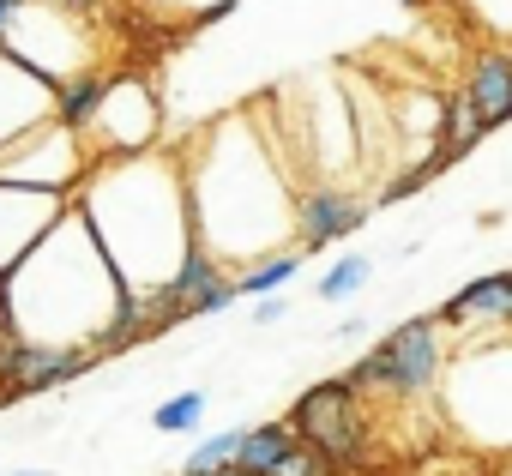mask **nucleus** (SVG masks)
Listing matches in <instances>:
<instances>
[{
    "instance_id": "1",
    "label": "nucleus",
    "mask_w": 512,
    "mask_h": 476,
    "mask_svg": "<svg viewBox=\"0 0 512 476\" xmlns=\"http://www.w3.org/2000/svg\"><path fill=\"white\" fill-rule=\"evenodd\" d=\"M121 278L85 211H61L43 242L0 278V326L19 344H49V350H103L109 356V326L121 308Z\"/></svg>"
},
{
    "instance_id": "2",
    "label": "nucleus",
    "mask_w": 512,
    "mask_h": 476,
    "mask_svg": "<svg viewBox=\"0 0 512 476\" xmlns=\"http://www.w3.org/2000/svg\"><path fill=\"white\" fill-rule=\"evenodd\" d=\"M97 248L109 254L121 290L151 296L169 284V272L181 266L193 242V211H187V175L169 157L151 151H127L109 157L97 175H85V199H79Z\"/></svg>"
},
{
    "instance_id": "3",
    "label": "nucleus",
    "mask_w": 512,
    "mask_h": 476,
    "mask_svg": "<svg viewBox=\"0 0 512 476\" xmlns=\"http://www.w3.org/2000/svg\"><path fill=\"white\" fill-rule=\"evenodd\" d=\"M440 386H446V416L458 422L464 440L512 452V344L464 350L458 362H446Z\"/></svg>"
},
{
    "instance_id": "4",
    "label": "nucleus",
    "mask_w": 512,
    "mask_h": 476,
    "mask_svg": "<svg viewBox=\"0 0 512 476\" xmlns=\"http://www.w3.org/2000/svg\"><path fill=\"white\" fill-rule=\"evenodd\" d=\"M440 374H446V326L416 314L404 320L380 350H368L344 380L356 392H392V398H428L440 392Z\"/></svg>"
},
{
    "instance_id": "5",
    "label": "nucleus",
    "mask_w": 512,
    "mask_h": 476,
    "mask_svg": "<svg viewBox=\"0 0 512 476\" xmlns=\"http://www.w3.org/2000/svg\"><path fill=\"white\" fill-rule=\"evenodd\" d=\"M290 428L332 464V470H356L368 458V422H362V392L350 380H320L296 398Z\"/></svg>"
},
{
    "instance_id": "6",
    "label": "nucleus",
    "mask_w": 512,
    "mask_h": 476,
    "mask_svg": "<svg viewBox=\"0 0 512 476\" xmlns=\"http://www.w3.org/2000/svg\"><path fill=\"white\" fill-rule=\"evenodd\" d=\"M79 133H91L109 157L145 151L151 133H157V97L145 91V79H103V97H97V109Z\"/></svg>"
},
{
    "instance_id": "7",
    "label": "nucleus",
    "mask_w": 512,
    "mask_h": 476,
    "mask_svg": "<svg viewBox=\"0 0 512 476\" xmlns=\"http://www.w3.org/2000/svg\"><path fill=\"white\" fill-rule=\"evenodd\" d=\"M97 362H103V350H49V344H19L0 332V386H7V398L67 386V380L91 374Z\"/></svg>"
},
{
    "instance_id": "8",
    "label": "nucleus",
    "mask_w": 512,
    "mask_h": 476,
    "mask_svg": "<svg viewBox=\"0 0 512 476\" xmlns=\"http://www.w3.org/2000/svg\"><path fill=\"white\" fill-rule=\"evenodd\" d=\"M67 211V193L55 187H25V181H0V278H7L37 242L43 229Z\"/></svg>"
},
{
    "instance_id": "9",
    "label": "nucleus",
    "mask_w": 512,
    "mask_h": 476,
    "mask_svg": "<svg viewBox=\"0 0 512 476\" xmlns=\"http://www.w3.org/2000/svg\"><path fill=\"white\" fill-rule=\"evenodd\" d=\"M43 115H55V85L37 79L31 67H19L13 55H0V145L37 127Z\"/></svg>"
},
{
    "instance_id": "10",
    "label": "nucleus",
    "mask_w": 512,
    "mask_h": 476,
    "mask_svg": "<svg viewBox=\"0 0 512 476\" xmlns=\"http://www.w3.org/2000/svg\"><path fill=\"white\" fill-rule=\"evenodd\" d=\"M362 217H368V211H362L350 193L314 187V193L296 199V242H302V248H326V242H338V235L362 229Z\"/></svg>"
},
{
    "instance_id": "11",
    "label": "nucleus",
    "mask_w": 512,
    "mask_h": 476,
    "mask_svg": "<svg viewBox=\"0 0 512 476\" xmlns=\"http://www.w3.org/2000/svg\"><path fill=\"white\" fill-rule=\"evenodd\" d=\"M440 326H512V272H488V278L464 284L446 302Z\"/></svg>"
},
{
    "instance_id": "12",
    "label": "nucleus",
    "mask_w": 512,
    "mask_h": 476,
    "mask_svg": "<svg viewBox=\"0 0 512 476\" xmlns=\"http://www.w3.org/2000/svg\"><path fill=\"white\" fill-rule=\"evenodd\" d=\"M464 97L476 103V115H482L488 127L512 121V61H506V55H476L470 91H464Z\"/></svg>"
},
{
    "instance_id": "13",
    "label": "nucleus",
    "mask_w": 512,
    "mask_h": 476,
    "mask_svg": "<svg viewBox=\"0 0 512 476\" xmlns=\"http://www.w3.org/2000/svg\"><path fill=\"white\" fill-rule=\"evenodd\" d=\"M302 434L290 428V422H260V428H241V446H235V464L247 470V476H272V464L296 446Z\"/></svg>"
},
{
    "instance_id": "14",
    "label": "nucleus",
    "mask_w": 512,
    "mask_h": 476,
    "mask_svg": "<svg viewBox=\"0 0 512 476\" xmlns=\"http://www.w3.org/2000/svg\"><path fill=\"white\" fill-rule=\"evenodd\" d=\"M97 97H103V79H97V73H73V79H61V85H55V121L79 133V127L91 121Z\"/></svg>"
},
{
    "instance_id": "15",
    "label": "nucleus",
    "mask_w": 512,
    "mask_h": 476,
    "mask_svg": "<svg viewBox=\"0 0 512 476\" xmlns=\"http://www.w3.org/2000/svg\"><path fill=\"white\" fill-rule=\"evenodd\" d=\"M296 272H302V254H272V260H253V266L235 278V296H266V290H284Z\"/></svg>"
},
{
    "instance_id": "16",
    "label": "nucleus",
    "mask_w": 512,
    "mask_h": 476,
    "mask_svg": "<svg viewBox=\"0 0 512 476\" xmlns=\"http://www.w3.org/2000/svg\"><path fill=\"white\" fill-rule=\"evenodd\" d=\"M440 121H446V151H452V157H464V151L488 133V121L476 115V103H470V97H452V103L440 109Z\"/></svg>"
},
{
    "instance_id": "17",
    "label": "nucleus",
    "mask_w": 512,
    "mask_h": 476,
    "mask_svg": "<svg viewBox=\"0 0 512 476\" xmlns=\"http://www.w3.org/2000/svg\"><path fill=\"white\" fill-rule=\"evenodd\" d=\"M151 422H157V434H193V428L205 422V392H175V398H163V404L151 410Z\"/></svg>"
},
{
    "instance_id": "18",
    "label": "nucleus",
    "mask_w": 512,
    "mask_h": 476,
    "mask_svg": "<svg viewBox=\"0 0 512 476\" xmlns=\"http://www.w3.org/2000/svg\"><path fill=\"white\" fill-rule=\"evenodd\" d=\"M368 278H374V260H368V254H344V260L320 278V302H344V296H356Z\"/></svg>"
},
{
    "instance_id": "19",
    "label": "nucleus",
    "mask_w": 512,
    "mask_h": 476,
    "mask_svg": "<svg viewBox=\"0 0 512 476\" xmlns=\"http://www.w3.org/2000/svg\"><path fill=\"white\" fill-rule=\"evenodd\" d=\"M235 446H241V428H223V434L199 440V446L187 452L181 476H205V470H223V464H235Z\"/></svg>"
},
{
    "instance_id": "20",
    "label": "nucleus",
    "mask_w": 512,
    "mask_h": 476,
    "mask_svg": "<svg viewBox=\"0 0 512 476\" xmlns=\"http://www.w3.org/2000/svg\"><path fill=\"white\" fill-rule=\"evenodd\" d=\"M416 187H422V175H416V169H404V175H398V181L386 187V205H398V199H410Z\"/></svg>"
},
{
    "instance_id": "21",
    "label": "nucleus",
    "mask_w": 512,
    "mask_h": 476,
    "mask_svg": "<svg viewBox=\"0 0 512 476\" xmlns=\"http://www.w3.org/2000/svg\"><path fill=\"white\" fill-rule=\"evenodd\" d=\"M284 314H290V302H278L272 290H266V302H260V308H253V320H260V326H272V320H284Z\"/></svg>"
},
{
    "instance_id": "22",
    "label": "nucleus",
    "mask_w": 512,
    "mask_h": 476,
    "mask_svg": "<svg viewBox=\"0 0 512 476\" xmlns=\"http://www.w3.org/2000/svg\"><path fill=\"white\" fill-rule=\"evenodd\" d=\"M19 7H25V0H0V25H7V19H13Z\"/></svg>"
},
{
    "instance_id": "23",
    "label": "nucleus",
    "mask_w": 512,
    "mask_h": 476,
    "mask_svg": "<svg viewBox=\"0 0 512 476\" xmlns=\"http://www.w3.org/2000/svg\"><path fill=\"white\" fill-rule=\"evenodd\" d=\"M19 476H49V470H19Z\"/></svg>"
},
{
    "instance_id": "24",
    "label": "nucleus",
    "mask_w": 512,
    "mask_h": 476,
    "mask_svg": "<svg viewBox=\"0 0 512 476\" xmlns=\"http://www.w3.org/2000/svg\"><path fill=\"white\" fill-rule=\"evenodd\" d=\"M0 332H7V326H0Z\"/></svg>"
},
{
    "instance_id": "25",
    "label": "nucleus",
    "mask_w": 512,
    "mask_h": 476,
    "mask_svg": "<svg viewBox=\"0 0 512 476\" xmlns=\"http://www.w3.org/2000/svg\"><path fill=\"white\" fill-rule=\"evenodd\" d=\"M506 61H512V55H506Z\"/></svg>"
}]
</instances>
